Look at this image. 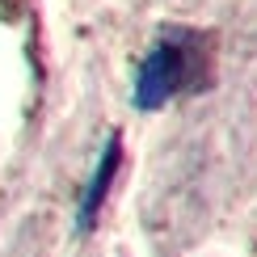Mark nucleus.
<instances>
[{"mask_svg":"<svg viewBox=\"0 0 257 257\" xmlns=\"http://www.w3.org/2000/svg\"><path fill=\"white\" fill-rule=\"evenodd\" d=\"M186 47L173 38H160L148 59L139 63V76H135V110H160L169 105V97L181 89L186 80Z\"/></svg>","mask_w":257,"mask_h":257,"instance_id":"nucleus-1","label":"nucleus"},{"mask_svg":"<svg viewBox=\"0 0 257 257\" xmlns=\"http://www.w3.org/2000/svg\"><path fill=\"white\" fill-rule=\"evenodd\" d=\"M118 160H122V139L110 135V139H105V148H101L97 173H93L89 190H84V198H80V215H76L80 232H89L93 223H97V211H101V202H105V194H110V186H114V173H118Z\"/></svg>","mask_w":257,"mask_h":257,"instance_id":"nucleus-2","label":"nucleus"}]
</instances>
